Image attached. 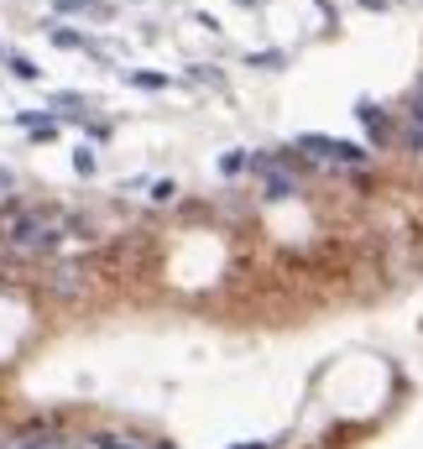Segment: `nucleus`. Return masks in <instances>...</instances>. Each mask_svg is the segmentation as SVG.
I'll use <instances>...</instances> for the list:
<instances>
[{"label":"nucleus","instance_id":"7ed1b4c3","mask_svg":"<svg viewBox=\"0 0 423 449\" xmlns=\"http://www.w3.org/2000/svg\"><path fill=\"white\" fill-rule=\"evenodd\" d=\"M6 63H11V73H16V78H37V73H42V68H37L32 58H21V52H11Z\"/></svg>","mask_w":423,"mask_h":449},{"label":"nucleus","instance_id":"39448f33","mask_svg":"<svg viewBox=\"0 0 423 449\" xmlns=\"http://www.w3.org/2000/svg\"><path fill=\"white\" fill-rule=\"evenodd\" d=\"M241 167H246V152H225L220 157V173H241Z\"/></svg>","mask_w":423,"mask_h":449},{"label":"nucleus","instance_id":"6e6552de","mask_svg":"<svg viewBox=\"0 0 423 449\" xmlns=\"http://www.w3.org/2000/svg\"><path fill=\"white\" fill-rule=\"evenodd\" d=\"M287 188H293V178H282V173H277V178L267 183V193H272V199H282V193H287Z\"/></svg>","mask_w":423,"mask_h":449},{"label":"nucleus","instance_id":"9d476101","mask_svg":"<svg viewBox=\"0 0 423 449\" xmlns=\"http://www.w3.org/2000/svg\"><path fill=\"white\" fill-rule=\"evenodd\" d=\"M235 449H272V444H235Z\"/></svg>","mask_w":423,"mask_h":449},{"label":"nucleus","instance_id":"423d86ee","mask_svg":"<svg viewBox=\"0 0 423 449\" xmlns=\"http://www.w3.org/2000/svg\"><path fill=\"white\" fill-rule=\"evenodd\" d=\"M126 78H131V84H141V89H162L167 84L162 73H126Z\"/></svg>","mask_w":423,"mask_h":449},{"label":"nucleus","instance_id":"f03ea898","mask_svg":"<svg viewBox=\"0 0 423 449\" xmlns=\"http://www.w3.org/2000/svg\"><path fill=\"white\" fill-rule=\"evenodd\" d=\"M52 11L58 16H110L105 0H52Z\"/></svg>","mask_w":423,"mask_h":449},{"label":"nucleus","instance_id":"1a4fd4ad","mask_svg":"<svg viewBox=\"0 0 423 449\" xmlns=\"http://www.w3.org/2000/svg\"><path fill=\"white\" fill-rule=\"evenodd\" d=\"M52 104H58V110H78V104H84V95H52Z\"/></svg>","mask_w":423,"mask_h":449},{"label":"nucleus","instance_id":"20e7f679","mask_svg":"<svg viewBox=\"0 0 423 449\" xmlns=\"http://www.w3.org/2000/svg\"><path fill=\"white\" fill-rule=\"evenodd\" d=\"M47 37H52L58 47H84V37H78V32H68V26H47Z\"/></svg>","mask_w":423,"mask_h":449},{"label":"nucleus","instance_id":"9b49d317","mask_svg":"<svg viewBox=\"0 0 423 449\" xmlns=\"http://www.w3.org/2000/svg\"><path fill=\"white\" fill-rule=\"evenodd\" d=\"M241 6H256V0H241Z\"/></svg>","mask_w":423,"mask_h":449},{"label":"nucleus","instance_id":"f257e3e1","mask_svg":"<svg viewBox=\"0 0 423 449\" xmlns=\"http://www.w3.org/2000/svg\"><path fill=\"white\" fill-rule=\"evenodd\" d=\"M298 147L314 152V157H335V162H366V147H355V141H335V136H303Z\"/></svg>","mask_w":423,"mask_h":449},{"label":"nucleus","instance_id":"0eeeda50","mask_svg":"<svg viewBox=\"0 0 423 449\" xmlns=\"http://www.w3.org/2000/svg\"><path fill=\"white\" fill-rule=\"evenodd\" d=\"M73 167L89 178V173H95V152H89V147H84V152H73Z\"/></svg>","mask_w":423,"mask_h":449}]
</instances>
